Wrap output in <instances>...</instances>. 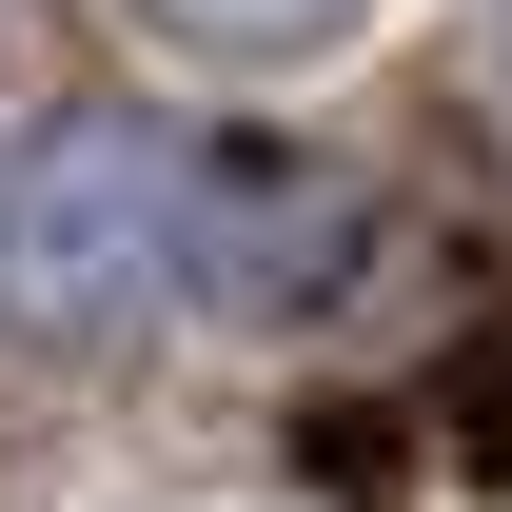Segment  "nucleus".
<instances>
[{
    "instance_id": "f257e3e1",
    "label": "nucleus",
    "mask_w": 512,
    "mask_h": 512,
    "mask_svg": "<svg viewBox=\"0 0 512 512\" xmlns=\"http://www.w3.org/2000/svg\"><path fill=\"white\" fill-rule=\"evenodd\" d=\"M197 237H217V138H178V119L0 138V335L20 355L197 335Z\"/></svg>"
},
{
    "instance_id": "f03ea898",
    "label": "nucleus",
    "mask_w": 512,
    "mask_h": 512,
    "mask_svg": "<svg viewBox=\"0 0 512 512\" xmlns=\"http://www.w3.org/2000/svg\"><path fill=\"white\" fill-rule=\"evenodd\" d=\"M138 20H158L178 60H237V79H296V60H335V40H355L375 0H138Z\"/></svg>"
}]
</instances>
